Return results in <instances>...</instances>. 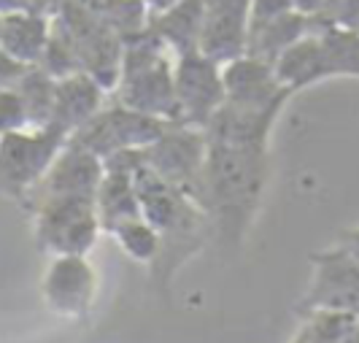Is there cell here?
<instances>
[{
  "label": "cell",
  "instance_id": "8",
  "mask_svg": "<svg viewBox=\"0 0 359 343\" xmlns=\"http://www.w3.org/2000/svg\"><path fill=\"white\" fill-rule=\"evenodd\" d=\"M348 314L359 319V260L341 243L311 254V281L297 314Z\"/></svg>",
  "mask_w": 359,
  "mask_h": 343
},
{
  "label": "cell",
  "instance_id": "6",
  "mask_svg": "<svg viewBox=\"0 0 359 343\" xmlns=\"http://www.w3.org/2000/svg\"><path fill=\"white\" fill-rule=\"evenodd\" d=\"M54 17L68 30L73 49L79 57L81 73L92 76L108 95H114L122 73V57H125V41L116 36L100 17L73 6L71 0H60Z\"/></svg>",
  "mask_w": 359,
  "mask_h": 343
},
{
  "label": "cell",
  "instance_id": "18",
  "mask_svg": "<svg viewBox=\"0 0 359 343\" xmlns=\"http://www.w3.org/2000/svg\"><path fill=\"white\" fill-rule=\"evenodd\" d=\"M313 30V19L303 11H292L270 22L249 25V43H246V55L259 57L270 65H276V60L287 52L289 46H294L300 38H306Z\"/></svg>",
  "mask_w": 359,
  "mask_h": 343
},
{
  "label": "cell",
  "instance_id": "16",
  "mask_svg": "<svg viewBox=\"0 0 359 343\" xmlns=\"http://www.w3.org/2000/svg\"><path fill=\"white\" fill-rule=\"evenodd\" d=\"M108 97L111 95L92 76H87V73L68 76V79L57 81L52 125L57 130H62L68 138H73L97 111L106 106Z\"/></svg>",
  "mask_w": 359,
  "mask_h": 343
},
{
  "label": "cell",
  "instance_id": "23",
  "mask_svg": "<svg viewBox=\"0 0 359 343\" xmlns=\"http://www.w3.org/2000/svg\"><path fill=\"white\" fill-rule=\"evenodd\" d=\"M297 8V0H252V22L249 25H259V22H270L278 19Z\"/></svg>",
  "mask_w": 359,
  "mask_h": 343
},
{
  "label": "cell",
  "instance_id": "13",
  "mask_svg": "<svg viewBox=\"0 0 359 343\" xmlns=\"http://www.w3.org/2000/svg\"><path fill=\"white\" fill-rule=\"evenodd\" d=\"M252 0H203L200 52L219 65L246 55Z\"/></svg>",
  "mask_w": 359,
  "mask_h": 343
},
{
  "label": "cell",
  "instance_id": "28",
  "mask_svg": "<svg viewBox=\"0 0 359 343\" xmlns=\"http://www.w3.org/2000/svg\"><path fill=\"white\" fill-rule=\"evenodd\" d=\"M292 343H308V335H306V330H300L294 338H292Z\"/></svg>",
  "mask_w": 359,
  "mask_h": 343
},
{
  "label": "cell",
  "instance_id": "3",
  "mask_svg": "<svg viewBox=\"0 0 359 343\" xmlns=\"http://www.w3.org/2000/svg\"><path fill=\"white\" fill-rule=\"evenodd\" d=\"M116 103L162 122H179L176 103V55L151 33V27L125 43Z\"/></svg>",
  "mask_w": 359,
  "mask_h": 343
},
{
  "label": "cell",
  "instance_id": "11",
  "mask_svg": "<svg viewBox=\"0 0 359 343\" xmlns=\"http://www.w3.org/2000/svg\"><path fill=\"white\" fill-rule=\"evenodd\" d=\"M103 176H106L103 160L68 141L62 154L49 168V173L19 206L25 211H36L38 206L52 200H97Z\"/></svg>",
  "mask_w": 359,
  "mask_h": 343
},
{
  "label": "cell",
  "instance_id": "14",
  "mask_svg": "<svg viewBox=\"0 0 359 343\" xmlns=\"http://www.w3.org/2000/svg\"><path fill=\"white\" fill-rule=\"evenodd\" d=\"M224 76V92L230 106H246V109H270V106H287L292 92L281 87L276 68L259 60V57L243 55L222 65Z\"/></svg>",
  "mask_w": 359,
  "mask_h": 343
},
{
  "label": "cell",
  "instance_id": "26",
  "mask_svg": "<svg viewBox=\"0 0 359 343\" xmlns=\"http://www.w3.org/2000/svg\"><path fill=\"white\" fill-rule=\"evenodd\" d=\"M341 246H343V249H348V252L359 260V227H354V230H346V233H343Z\"/></svg>",
  "mask_w": 359,
  "mask_h": 343
},
{
  "label": "cell",
  "instance_id": "4",
  "mask_svg": "<svg viewBox=\"0 0 359 343\" xmlns=\"http://www.w3.org/2000/svg\"><path fill=\"white\" fill-rule=\"evenodd\" d=\"M68 135L54 125L27 127L0 135V184L17 203L36 189L54 160L68 146Z\"/></svg>",
  "mask_w": 359,
  "mask_h": 343
},
{
  "label": "cell",
  "instance_id": "2",
  "mask_svg": "<svg viewBox=\"0 0 359 343\" xmlns=\"http://www.w3.org/2000/svg\"><path fill=\"white\" fill-rule=\"evenodd\" d=\"M135 189L141 200L144 219L160 233V257L149 268L160 289L170 287L176 273L205 246L214 227L198 203L162 181L146 163L135 170Z\"/></svg>",
  "mask_w": 359,
  "mask_h": 343
},
{
  "label": "cell",
  "instance_id": "1",
  "mask_svg": "<svg viewBox=\"0 0 359 343\" xmlns=\"http://www.w3.org/2000/svg\"><path fill=\"white\" fill-rule=\"evenodd\" d=\"M270 179L268 149L214 144L203 165L198 206L208 217L214 235L227 249H241L259 214Z\"/></svg>",
  "mask_w": 359,
  "mask_h": 343
},
{
  "label": "cell",
  "instance_id": "12",
  "mask_svg": "<svg viewBox=\"0 0 359 343\" xmlns=\"http://www.w3.org/2000/svg\"><path fill=\"white\" fill-rule=\"evenodd\" d=\"M100 278L90 257H49V265L41 278L43 306L60 319H81L87 316L97 300Z\"/></svg>",
  "mask_w": 359,
  "mask_h": 343
},
{
  "label": "cell",
  "instance_id": "15",
  "mask_svg": "<svg viewBox=\"0 0 359 343\" xmlns=\"http://www.w3.org/2000/svg\"><path fill=\"white\" fill-rule=\"evenodd\" d=\"M54 14L0 11V55L22 65H38L49 46Z\"/></svg>",
  "mask_w": 359,
  "mask_h": 343
},
{
  "label": "cell",
  "instance_id": "10",
  "mask_svg": "<svg viewBox=\"0 0 359 343\" xmlns=\"http://www.w3.org/2000/svg\"><path fill=\"white\" fill-rule=\"evenodd\" d=\"M224 100L227 92L219 62L203 52L176 57V103H179L176 125L205 130L224 106Z\"/></svg>",
  "mask_w": 359,
  "mask_h": 343
},
{
  "label": "cell",
  "instance_id": "24",
  "mask_svg": "<svg viewBox=\"0 0 359 343\" xmlns=\"http://www.w3.org/2000/svg\"><path fill=\"white\" fill-rule=\"evenodd\" d=\"M60 0H0V11H41L54 14Z\"/></svg>",
  "mask_w": 359,
  "mask_h": 343
},
{
  "label": "cell",
  "instance_id": "7",
  "mask_svg": "<svg viewBox=\"0 0 359 343\" xmlns=\"http://www.w3.org/2000/svg\"><path fill=\"white\" fill-rule=\"evenodd\" d=\"M173 122H162L154 116H146L141 111H133L108 97V103L92 116L71 138V144L87 149L90 154L100 157L103 163L122 154V152H141L149 149Z\"/></svg>",
  "mask_w": 359,
  "mask_h": 343
},
{
  "label": "cell",
  "instance_id": "9",
  "mask_svg": "<svg viewBox=\"0 0 359 343\" xmlns=\"http://www.w3.org/2000/svg\"><path fill=\"white\" fill-rule=\"evenodd\" d=\"M208 154V138L203 130L187 125H170L154 144L144 149V163L162 181L176 187L198 203L200 176Z\"/></svg>",
  "mask_w": 359,
  "mask_h": 343
},
{
  "label": "cell",
  "instance_id": "29",
  "mask_svg": "<svg viewBox=\"0 0 359 343\" xmlns=\"http://www.w3.org/2000/svg\"><path fill=\"white\" fill-rule=\"evenodd\" d=\"M357 33H359V30H357Z\"/></svg>",
  "mask_w": 359,
  "mask_h": 343
},
{
  "label": "cell",
  "instance_id": "22",
  "mask_svg": "<svg viewBox=\"0 0 359 343\" xmlns=\"http://www.w3.org/2000/svg\"><path fill=\"white\" fill-rule=\"evenodd\" d=\"M0 127H3V133L30 127V114L25 109L22 97L11 87H0Z\"/></svg>",
  "mask_w": 359,
  "mask_h": 343
},
{
  "label": "cell",
  "instance_id": "20",
  "mask_svg": "<svg viewBox=\"0 0 359 343\" xmlns=\"http://www.w3.org/2000/svg\"><path fill=\"white\" fill-rule=\"evenodd\" d=\"M17 92L30 114V127L52 125L54 114V95H57V79H52L41 65H33L19 76L14 84H8Z\"/></svg>",
  "mask_w": 359,
  "mask_h": 343
},
{
  "label": "cell",
  "instance_id": "25",
  "mask_svg": "<svg viewBox=\"0 0 359 343\" xmlns=\"http://www.w3.org/2000/svg\"><path fill=\"white\" fill-rule=\"evenodd\" d=\"M71 3L79 6V8H84V11H90V14H95V17H100L111 0H71Z\"/></svg>",
  "mask_w": 359,
  "mask_h": 343
},
{
  "label": "cell",
  "instance_id": "5",
  "mask_svg": "<svg viewBox=\"0 0 359 343\" xmlns=\"http://www.w3.org/2000/svg\"><path fill=\"white\" fill-rule=\"evenodd\" d=\"M38 252L46 257H90L103 233L97 200H52L30 211Z\"/></svg>",
  "mask_w": 359,
  "mask_h": 343
},
{
  "label": "cell",
  "instance_id": "21",
  "mask_svg": "<svg viewBox=\"0 0 359 343\" xmlns=\"http://www.w3.org/2000/svg\"><path fill=\"white\" fill-rule=\"evenodd\" d=\"M108 235L116 241L122 254L130 257L133 262H138V265L151 268L157 262V257H160V233L144 217H135L130 222L116 224Z\"/></svg>",
  "mask_w": 359,
  "mask_h": 343
},
{
  "label": "cell",
  "instance_id": "17",
  "mask_svg": "<svg viewBox=\"0 0 359 343\" xmlns=\"http://www.w3.org/2000/svg\"><path fill=\"white\" fill-rule=\"evenodd\" d=\"M273 68H276L281 87H287L292 95L300 90H308V87L319 84L324 79H330V68H327V57H324L319 33L311 30L294 46H289L287 52L276 60Z\"/></svg>",
  "mask_w": 359,
  "mask_h": 343
},
{
  "label": "cell",
  "instance_id": "27",
  "mask_svg": "<svg viewBox=\"0 0 359 343\" xmlns=\"http://www.w3.org/2000/svg\"><path fill=\"white\" fill-rule=\"evenodd\" d=\"M179 3L181 0H146V6H149V11H151V17L170 11V8H173V6H179Z\"/></svg>",
  "mask_w": 359,
  "mask_h": 343
},
{
  "label": "cell",
  "instance_id": "19",
  "mask_svg": "<svg viewBox=\"0 0 359 343\" xmlns=\"http://www.w3.org/2000/svg\"><path fill=\"white\" fill-rule=\"evenodd\" d=\"M151 33L176 57L200 52L203 36V0H181L170 11L151 17Z\"/></svg>",
  "mask_w": 359,
  "mask_h": 343
}]
</instances>
